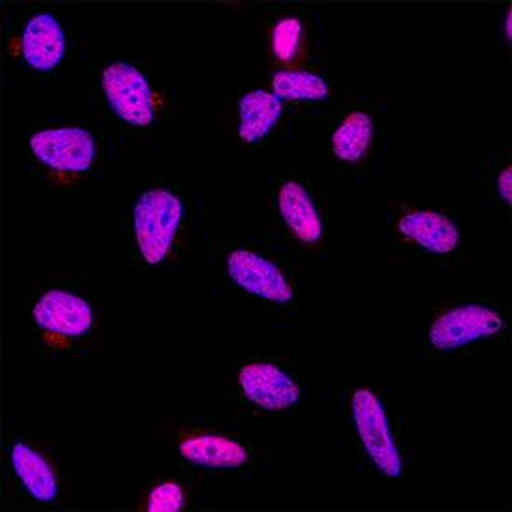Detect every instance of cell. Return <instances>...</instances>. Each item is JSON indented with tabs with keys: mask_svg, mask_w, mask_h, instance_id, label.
Instances as JSON below:
<instances>
[{
	"mask_svg": "<svg viewBox=\"0 0 512 512\" xmlns=\"http://www.w3.org/2000/svg\"><path fill=\"white\" fill-rule=\"evenodd\" d=\"M511 38V12L505 17V40L509 41Z\"/></svg>",
	"mask_w": 512,
	"mask_h": 512,
	"instance_id": "ffe728a7",
	"label": "cell"
},
{
	"mask_svg": "<svg viewBox=\"0 0 512 512\" xmlns=\"http://www.w3.org/2000/svg\"><path fill=\"white\" fill-rule=\"evenodd\" d=\"M101 92L120 122L146 129L155 120V99L146 77L127 62L108 66L101 75Z\"/></svg>",
	"mask_w": 512,
	"mask_h": 512,
	"instance_id": "8992f818",
	"label": "cell"
},
{
	"mask_svg": "<svg viewBox=\"0 0 512 512\" xmlns=\"http://www.w3.org/2000/svg\"><path fill=\"white\" fill-rule=\"evenodd\" d=\"M352 425L365 455L378 472L386 477H401L403 457L395 444L386 410L377 395L369 390H356L351 399Z\"/></svg>",
	"mask_w": 512,
	"mask_h": 512,
	"instance_id": "277c9868",
	"label": "cell"
},
{
	"mask_svg": "<svg viewBox=\"0 0 512 512\" xmlns=\"http://www.w3.org/2000/svg\"><path fill=\"white\" fill-rule=\"evenodd\" d=\"M94 321L90 302L68 287L45 289L32 310L36 330L54 341L82 339L90 334Z\"/></svg>",
	"mask_w": 512,
	"mask_h": 512,
	"instance_id": "5b68a950",
	"label": "cell"
},
{
	"mask_svg": "<svg viewBox=\"0 0 512 512\" xmlns=\"http://www.w3.org/2000/svg\"><path fill=\"white\" fill-rule=\"evenodd\" d=\"M512 170L511 166H505L498 176V194L501 202L511 205Z\"/></svg>",
	"mask_w": 512,
	"mask_h": 512,
	"instance_id": "d6986e66",
	"label": "cell"
},
{
	"mask_svg": "<svg viewBox=\"0 0 512 512\" xmlns=\"http://www.w3.org/2000/svg\"><path fill=\"white\" fill-rule=\"evenodd\" d=\"M30 155L47 176L71 181L90 172L97 157L94 136L82 127H49L32 133Z\"/></svg>",
	"mask_w": 512,
	"mask_h": 512,
	"instance_id": "3957f363",
	"label": "cell"
},
{
	"mask_svg": "<svg viewBox=\"0 0 512 512\" xmlns=\"http://www.w3.org/2000/svg\"><path fill=\"white\" fill-rule=\"evenodd\" d=\"M276 213L285 230L298 243L317 244L323 239V218L317 211L310 192L298 181H283L276 190Z\"/></svg>",
	"mask_w": 512,
	"mask_h": 512,
	"instance_id": "4fadbf2b",
	"label": "cell"
},
{
	"mask_svg": "<svg viewBox=\"0 0 512 512\" xmlns=\"http://www.w3.org/2000/svg\"><path fill=\"white\" fill-rule=\"evenodd\" d=\"M224 269L231 282L252 297L280 306L293 302V285L269 257L261 256L250 248H237L224 259Z\"/></svg>",
	"mask_w": 512,
	"mask_h": 512,
	"instance_id": "52a82bcc",
	"label": "cell"
},
{
	"mask_svg": "<svg viewBox=\"0 0 512 512\" xmlns=\"http://www.w3.org/2000/svg\"><path fill=\"white\" fill-rule=\"evenodd\" d=\"M274 95L282 101H324L330 88L323 77L308 71L285 69L272 79Z\"/></svg>",
	"mask_w": 512,
	"mask_h": 512,
	"instance_id": "e0dca14e",
	"label": "cell"
},
{
	"mask_svg": "<svg viewBox=\"0 0 512 512\" xmlns=\"http://www.w3.org/2000/svg\"><path fill=\"white\" fill-rule=\"evenodd\" d=\"M10 468L17 485L30 501L51 505L60 494V479L49 459L25 440H15L10 447Z\"/></svg>",
	"mask_w": 512,
	"mask_h": 512,
	"instance_id": "7c38bea8",
	"label": "cell"
},
{
	"mask_svg": "<svg viewBox=\"0 0 512 512\" xmlns=\"http://www.w3.org/2000/svg\"><path fill=\"white\" fill-rule=\"evenodd\" d=\"M183 202L168 189H149L133 207V233L144 261L161 263L176 243L183 220Z\"/></svg>",
	"mask_w": 512,
	"mask_h": 512,
	"instance_id": "7a4b0ae2",
	"label": "cell"
},
{
	"mask_svg": "<svg viewBox=\"0 0 512 512\" xmlns=\"http://www.w3.org/2000/svg\"><path fill=\"white\" fill-rule=\"evenodd\" d=\"M503 328L505 315L494 304L460 300L432 313L423 328V343L429 351L447 354L498 336Z\"/></svg>",
	"mask_w": 512,
	"mask_h": 512,
	"instance_id": "6da1fadb",
	"label": "cell"
},
{
	"mask_svg": "<svg viewBox=\"0 0 512 512\" xmlns=\"http://www.w3.org/2000/svg\"><path fill=\"white\" fill-rule=\"evenodd\" d=\"M375 140V118L364 108L349 110L334 129L330 149L334 157L347 164H360L369 155Z\"/></svg>",
	"mask_w": 512,
	"mask_h": 512,
	"instance_id": "5bb4252c",
	"label": "cell"
},
{
	"mask_svg": "<svg viewBox=\"0 0 512 512\" xmlns=\"http://www.w3.org/2000/svg\"><path fill=\"white\" fill-rule=\"evenodd\" d=\"M187 490L176 481H164L155 486L146 501V509L155 512H176L185 509Z\"/></svg>",
	"mask_w": 512,
	"mask_h": 512,
	"instance_id": "ac0fdd59",
	"label": "cell"
},
{
	"mask_svg": "<svg viewBox=\"0 0 512 512\" xmlns=\"http://www.w3.org/2000/svg\"><path fill=\"white\" fill-rule=\"evenodd\" d=\"M270 54L283 68H298L308 54L306 30L297 17H282L270 30Z\"/></svg>",
	"mask_w": 512,
	"mask_h": 512,
	"instance_id": "2e32d148",
	"label": "cell"
},
{
	"mask_svg": "<svg viewBox=\"0 0 512 512\" xmlns=\"http://www.w3.org/2000/svg\"><path fill=\"white\" fill-rule=\"evenodd\" d=\"M179 457L203 470H241L250 462L248 447L224 434L190 432L177 444Z\"/></svg>",
	"mask_w": 512,
	"mask_h": 512,
	"instance_id": "30bf717a",
	"label": "cell"
},
{
	"mask_svg": "<svg viewBox=\"0 0 512 512\" xmlns=\"http://www.w3.org/2000/svg\"><path fill=\"white\" fill-rule=\"evenodd\" d=\"M401 241L434 256H447L457 250L460 231L449 216L436 211H406L395 222Z\"/></svg>",
	"mask_w": 512,
	"mask_h": 512,
	"instance_id": "8fae6325",
	"label": "cell"
},
{
	"mask_svg": "<svg viewBox=\"0 0 512 512\" xmlns=\"http://www.w3.org/2000/svg\"><path fill=\"white\" fill-rule=\"evenodd\" d=\"M19 51L27 68L41 75L53 73L68 53L66 30L53 14L30 15L21 28Z\"/></svg>",
	"mask_w": 512,
	"mask_h": 512,
	"instance_id": "9c48e42d",
	"label": "cell"
},
{
	"mask_svg": "<svg viewBox=\"0 0 512 512\" xmlns=\"http://www.w3.org/2000/svg\"><path fill=\"white\" fill-rule=\"evenodd\" d=\"M244 399L265 412H285L300 401V386L280 365L252 360L239 369Z\"/></svg>",
	"mask_w": 512,
	"mask_h": 512,
	"instance_id": "ba28073f",
	"label": "cell"
},
{
	"mask_svg": "<svg viewBox=\"0 0 512 512\" xmlns=\"http://www.w3.org/2000/svg\"><path fill=\"white\" fill-rule=\"evenodd\" d=\"M282 99L257 90L244 95L239 103V136L246 144H257L269 135L282 118Z\"/></svg>",
	"mask_w": 512,
	"mask_h": 512,
	"instance_id": "9a60e30c",
	"label": "cell"
}]
</instances>
